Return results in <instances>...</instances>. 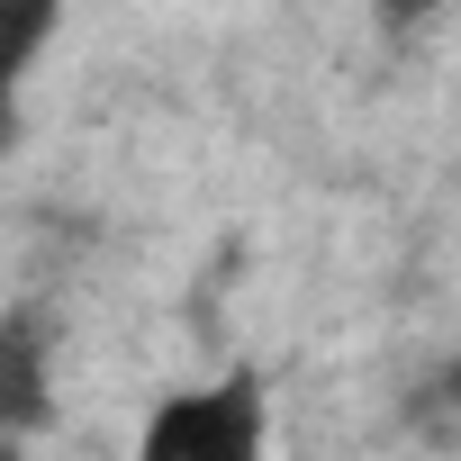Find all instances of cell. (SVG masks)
Returning <instances> with one entry per match:
<instances>
[{
	"label": "cell",
	"mask_w": 461,
	"mask_h": 461,
	"mask_svg": "<svg viewBox=\"0 0 461 461\" xmlns=\"http://www.w3.org/2000/svg\"><path fill=\"white\" fill-rule=\"evenodd\" d=\"M0 416L10 425L46 416V371H37V335L28 326H10V344H0Z\"/></svg>",
	"instance_id": "cell-2"
},
{
	"label": "cell",
	"mask_w": 461,
	"mask_h": 461,
	"mask_svg": "<svg viewBox=\"0 0 461 461\" xmlns=\"http://www.w3.org/2000/svg\"><path fill=\"white\" fill-rule=\"evenodd\" d=\"M55 19H64V0H0V28H10V73H19V82L37 73V55H46Z\"/></svg>",
	"instance_id": "cell-3"
},
{
	"label": "cell",
	"mask_w": 461,
	"mask_h": 461,
	"mask_svg": "<svg viewBox=\"0 0 461 461\" xmlns=\"http://www.w3.org/2000/svg\"><path fill=\"white\" fill-rule=\"evenodd\" d=\"M425 10H434V0H380V19H389V28H407V19H425Z\"/></svg>",
	"instance_id": "cell-4"
},
{
	"label": "cell",
	"mask_w": 461,
	"mask_h": 461,
	"mask_svg": "<svg viewBox=\"0 0 461 461\" xmlns=\"http://www.w3.org/2000/svg\"><path fill=\"white\" fill-rule=\"evenodd\" d=\"M272 443L263 389L226 380V389H172L145 416V461H254Z\"/></svg>",
	"instance_id": "cell-1"
}]
</instances>
